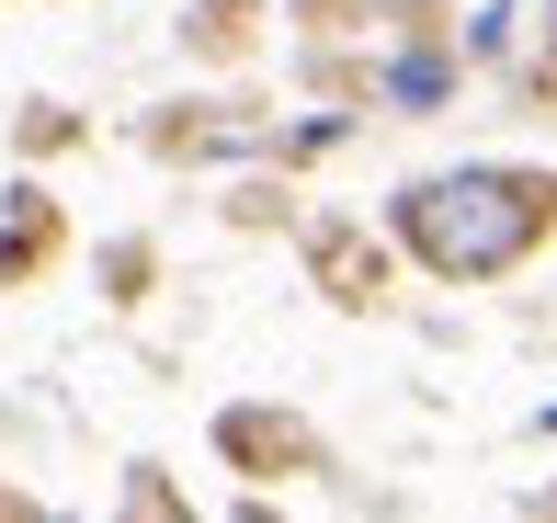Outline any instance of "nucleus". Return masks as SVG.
I'll return each mask as SVG.
<instances>
[{
	"instance_id": "nucleus-2",
	"label": "nucleus",
	"mask_w": 557,
	"mask_h": 523,
	"mask_svg": "<svg viewBox=\"0 0 557 523\" xmlns=\"http://www.w3.org/2000/svg\"><path fill=\"white\" fill-rule=\"evenodd\" d=\"M387 103H444V58H398L387 69Z\"/></svg>"
},
{
	"instance_id": "nucleus-1",
	"label": "nucleus",
	"mask_w": 557,
	"mask_h": 523,
	"mask_svg": "<svg viewBox=\"0 0 557 523\" xmlns=\"http://www.w3.org/2000/svg\"><path fill=\"white\" fill-rule=\"evenodd\" d=\"M557 228V171H433L398 194V239L444 285H490Z\"/></svg>"
}]
</instances>
